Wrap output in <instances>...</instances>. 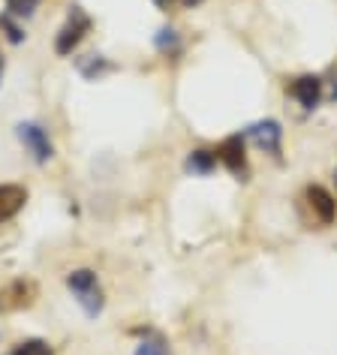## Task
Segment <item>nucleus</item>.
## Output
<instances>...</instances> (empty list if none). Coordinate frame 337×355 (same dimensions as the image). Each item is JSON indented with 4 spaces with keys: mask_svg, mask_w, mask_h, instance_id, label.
<instances>
[{
    "mask_svg": "<svg viewBox=\"0 0 337 355\" xmlns=\"http://www.w3.org/2000/svg\"><path fill=\"white\" fill-rule=\"evenodd\" d=\"M64 286H67L69 295H73L76 307L85 313V319L96 322V319L105 313L109 295H105L100 271L96 268H91V265H76V268H69L64 274Z\"/></svg>",
    "mask_w": 337,
    "mask_h": 355,
    "instance_id": "f257e3e1",
    "label": "nucleus"
},
{
    "mask_svg": "<svg viewBox=\"0 0 337 355\" xmlns=\"http://www.w3.org/2000/svg\"><path fill=\"white\" fill-rule=\"evenodd\" d=\"M91 33H94V15L87 12L82 3H69L64 21H60V28L55 33L51 49H55L58 58H76L78 49L85 46Z\"/></svg>",
    "mask_w": 337,
    "mask_h": 355,
    "instance_id": "f03ea898",
    "label": "nucleus"
},
{
    "mask_svg": "<svg viewBox=\"0 0 337 355\" xmlns=\"http://www.w3.org/2000/svg\"><path fill=\"white\" fill-rule=\"evenodd\" d=\"M15 139H19L21 150L28 154V159L33 166L46 168L58 159V145H55V139H51V130L37 118L15 123Z\"/></svg>",
    "mask_w": 337,
    "mask_h": 355,
    "instance_id": "7ed1b4c3",
    "label": "nucleus"
},
{
    "mask_svg": "<svg viewBox=\"0 0 337 355\" xmlns=\"http://www.w3.org/2000/svg\"><path fill=\"white\" fill-rule=\"evenodd\" d=\"M295 202L310 226L331 229L337 223V193H331L325 184H319V181L304 184V190H301V196Z\"/></svg>",
    "mask_w": 337,
    "mask_h": 355,
    "instance_id": "20e7f679",
    "label": "nucleus"
},
{
    "mask_svg": "<svg viewBox=\"0 0 337 355\" xmlns=\"http://www.w3.org/2000/svg\"><path fill=\"white\" fill-rule=\"evenodd\" d=\"M247 145H253L259 154H265L274 163H283V145H286V130L280 118H256L244 127Z\"/></svg>",
    "mask_w": 337,
    "mask_h": 355,
    "instance_id": "39448f33",
    "label": "nucleus"
},
{
    "mask_svg": "<svg viewBox=\"0 0 337 355\" xmlns=\"http://www.w3.org/2000/svg\"><path fill=\"white\" fill-rule=\"evenodd\" d=\"M217 150V159H220V168H226L229 175L235 178L238 184H247L253 178V168H250V145H247V136L244 130H235L229 132V136H223L214 145Z\"/></svg>",
    "mask_w": 337,
    "mask_h": 355,
    "instance_id": "423d86ee",
    "label": "nucleus"
},
{
    "mask_svg": "<svg viewBox=\"0 0 337 355\" xmlns=\"http://www.w3.org/2000/svg\"><path fill=\"white\" fill-rule=\"evenodd\" d=\"M286 96L304 114H313L328 100V82L319 73H298L286 78Z\"/></svg>",
    "mask_w": 337,
    "mask_h": 355,
    "instance_id": "0eeeda50",
    "label": "nucleus"
},
{
    "mask_svg": "<svg viewBox=\"0 0 337 355\" xmlns=\"http://www.w3.org/2000/svg\"><path fill=\"white\" fill-rule=\"evenodd\" d=\"M40 298V286L31 277H12L0 286V316H12L31 310Z\"/></svg>",
    "mask_w": 337,
    "mask_h": 355,
    "instance_id": "6e6552de",
    "label": "nucleus"
},
{
    "mask_svg": "<svg viewBox=\"0 0 337 355\" xmlns=\"http://www.w3.org/2000/svg\"><path fill=\"white\" fill-rule=\"evenodd\" d=\"M150 49H154L163 60H181L187 55V37H184V31L178 24L163 21L154 33H150Z\"/></svg>",
    "mask_w": 337,
    "mask_h": 355,
    "instance_id": "1a4fd4ad",
    "label": "nucleus"
},
{
    "mask_svg": "<svg viewBox=\"0 0 337 355\" xmlns=\"http://www.w3.org/2000/svg\"><path fill=\"white\" fill-rule=\"evenodd\" d=\"M73 67L85 82H103V78H109L121 69L109 55H103V51H85V55H76Z\"/></svg>",
    "mask_w": 337,
    "mask_h": 355,
    "instance_id": "9d476101",
    "label": "nucleus"
},
{
    "mask_svg": "<svg viewBox=\"0 0 337 355\" xmlns=\"http://www.w3.org/2000/svg\"><path fill=\"white\" fill-rule=\"evenodd\" d=\"M28 199H31V190L24 184H0V226L12 223L15 217L28 208Z\"/></svg>",
    "mask_w": 337,
    "mask_h": 355,
    "instance_id": "9b49d317",
    "label": "nucleus"
},
{
    "mask_svg": "<svg viewBox=\"0 0 337 355\" xmlns=\"http://www.w3.org/2000/svg\"><path fill=\"white\" fill-rule=\"evenodd\" d=\"M184 175H190V178H211L220 168V159H217V150L211 148V145H196V148H190L187 154H184Z\"/></svg>",
    "mask_w": 337,
    "mask_h": 355,
    "instance_id": "f8f14e48",
    "label": "nucleus"
},
{
    "mask_svg": "<svg viewBox=\"0 0 337 355\" xmlns=\"http://www.w3.org/2000/svg\"><path fill=\"white\" fill-rule=\"evenodd\" d=\"M139 340L132 346V355H172V343L168 337L159 331L154 325H145V328H136Z\"/></svg>",
    "mask_w": 337,
    "mask_h": 355,
    "instance_id": "ddd939ff",
    "label": "nucleus"
},
{
    "mask_svg": "<svg viewBox=\"0 0 337 355\" xmlns=\"http://www.w3.org/2000/svg\"><path fill=\"white\" fill-rule=\"evenodd\" d=\"M3 355H55V346L46 337H24V340L12 343Z\"/></svg>",
    "mask_w": 337,
    "mask_h": 355,
    "instance_id": "4468645a",
    "label": "nucleus"
},
{
    "mask_svg": "<svg viewBox=\"0 0 337 355\" xmlns=\"http://www.w3.org/2000/svg\"><path fill=\"white\" fill-rule=\"evenodd\" d=\"M42 3H46V0H3V12L19 21H31L33 15L42 10Z\"/></svg>",
    "mask_w": 337,
    "mask_h": 355,
    "instance_id": "2eb2a0df",
    "label": "nucleus"
},
{
    "mask_svg": "<svg viewBox=\"0 0 337 355\" xmlns=\"http://www.w3.org/2000/svg\"><path fill=\"white\" fill-rule=\"evenodd\" d=\"M0 33H3V40L10 42V46H24V42H28L24 21L12 19V15H6V12H0Z\"/></svg>",
    "mask_w": 337,
    "mask_h": 355,
    "instance_id": "dca6fc26",
    "label": "nucleus"
},
{
    "mask_svg": "<svg viewBox=\"0 0 337 355\" xmlns=\"http://www.w3.org/2000/svg\"><path fill=\"white\" fill-rule=\"evenodd\" d=\"M150 3H154L159 12H172V10H178V0H150Z\"/></svg>",
    "mask_w": 337,
    "mask_h": 355,
    "instance_id": "f3484780",
    "label": "nucleus"
},
{
    "mask_svg": "<svg viewBox=\"0 0 337 355\" xmlns=\"http://www.w3.org/2000/svg\"><path fill=\"white\" fill-rule=\"evenodd\" d=\"M208 0H178V10L190 12V10H199V6H205Z\"/></svg>",
    "mask_w": 337,
    "mask_h": 355,
    "instance_id": "a211bd4d",
    "label": "nucleus"
},
{
    "mask_svg": "<svg viewBox=\"0 0 337 355\" xmlns=\"http://www.w3.org/2000/svg\"><path fill=\"white\" fill-rule=\"evenodd\" d=\"M328 103H334V105H337V73L328 78Z\"/></svg>",
    "mask_w": 337,
    "mask_h": 355,
    "instance_id": "6ab92c4d",
    "label": "nucleus"
},
{
    "mask_svg": "<svg viewBox=\"0 0 337 355\" xmlns=\"http://www.w3.org/2000/svg\"><path fill=\"white\" fill-rule=\"evenodd\" d=\"M3 76H6V58L0 55V85H3Z\"/></svg>",
    "mask_w": 337,
    "mask_h": 355,
    "instance_id": "aec40b11",
    "label": "nucleus"
},
{
    "mask_svg": "<svg viewBox=\"0 0 337 355\" xmlns=\"http://www.w3.org/2000/svg\"><path fill=\"white\" fill-rule=\"evenodd\" d=\"M334 175H337V166H334Z\"/></svg>",
    "mask_w": 337,
    "mask_h": 355,
    "instance_id": "412c9836",
    "label": "nucleus"
}]
</instances>
